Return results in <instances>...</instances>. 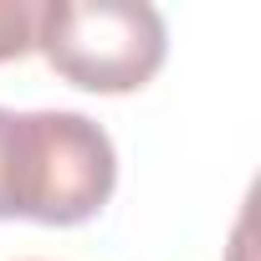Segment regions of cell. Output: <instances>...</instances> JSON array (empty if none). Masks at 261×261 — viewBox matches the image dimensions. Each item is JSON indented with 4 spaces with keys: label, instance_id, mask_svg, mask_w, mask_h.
Segmentation results:
<instances>
[{
    "label": "cell",
    "instance_id": "cell-1",
    "mask_svg": "<svg viewBox=\"0 0 261 261\" xmlns=\"http://www.w3.org/2000/svg\"><path fill=\"white\" fill-rule=\"evenodd\" d=\"M113 185H118L113 139L87 113L36 108L11 118V139H6L11 220L82 225L113 200Z\"/></svg>",
    "mask_w": 261,
    "mask_h": 261
},
{
    "label": "cell",
    "instance_id": "cell-3",
    "mask_svg": "<svg viewBox=\"0 0 261 261\" xmlns=\"http://www.w3.org/2000/svg\"><path fill=\"white\" fill-rule=\"evenodd\" d=\"M36 11L31 0H0V62L36 51Z\"/></svg>",
    "mask_w": 261,
    "mask_h": 261
},
{
    "label": "cell",
    "instance_id": "cell-2",
    "mask_svg": "<svg viewBox=\"0 0 261 261\" xmlns=\"http://www.w3.org/2000/svg\"><path fill=\"white\" fill-rule=\"evenodd\" d=\"M36 51L82 92H139L169 51L164 16L144 0H46L36 11Z\"/></svg>",
    "mask_w": 261,
    "mask_h": 261
},
{
    "label": "cell",
    "instance_id": "cell-4",
    "mask_svg": "<svg viewBox=\"0 0 261 261\" xmlns=\"http://www.w3.org/2000/svg\"><path fill=\"white\" fill-rule=\"evenodd\" d=\"M11 108H0V220H11V210H6V139H11Z\"/></svg>",
    "mask_w": 261,
    "mask_h": 261
}]
</instances>
